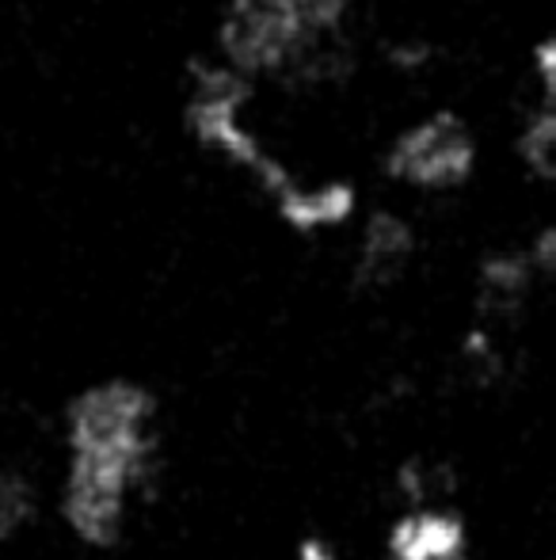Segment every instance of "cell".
Here are the masks:
<instances>
[{
	"mask_svg": "<svg viewBox=\"0 0 556 560\" xmlns=\"http://www.w3.org/2000/svg\"><path fill=\"white\" fill-rule=\"evenodd\" d=\"M61 515L84 546H115L161 462V408L141 382L88 385L66 416Z\"/></svg>",
	"mask_w": 556,
	"mask_h": 560,
	"instance_id": "obj_1",
	"label": "cell"
},
{
	"mask_svg": "<svg viewBox=\"0 0 556 560\" xmlns=\"http://www.w3.org/2000/svg\"><path fill=\"white\" fill-rule=\"evenodd\" d=\"M358 0H225L217 50L252 84L317 89L347 69Z\"/></svg>",
	"mask_w": 556,
	"mask_h": 560,
	"instance_id": "obj_2",
	"label": "cell"
},
{
	"mask_svg": "<svg viewBox=\"0 0 556 560\" xmlns=\"http://www.w3.org/2000/svg\"><path fill=\"white\" fill-rule=\"evenodd\" d=\"M252 92L256 84L225 66L222 58L199 61L191 69V89H187V126L202 149H210L217 161H225L248 184L260 187L275 207V214L286 218L312 179L297 176L252 130V122H248Z\"/></svg>",
	"mask_w": 556,
	"mask_h": 560,
	"instance_id": "obj_3",
	"label": "cell"
},
{
	"mask_svg": "<svg viewBox=\"0 0 556 560\" xmlns=\"http://www.w3.org/2000/svg\"><path fill=\"white\" fill-rule=\"evenodd\" d=\"M481 161L473 126L458 112H430L409 122L386 149V176L416 195H450L465 187Z\"/></svg>",
	"mask_w": 556,
	"mask_h": 560,
	"instance_id": "obj_4",
	"label": "cell"
},
{
	"mask_svg": "<svg viewBox=\"0 0 556 560\" xmlns=\"http://www.w3.org/2000/svg\"><path fill=\"white\" fill-rule=\"evenodd\" d=\"M416 259V229L401 210H374L363 218V229L355 236V259L351 275L358 287L386 290L401 279Z\"/></svg>",
	"mask_w": 556,
	"mask_h": 560,
	"instance_id": "obj_5",
	"label": "cell"
},
{
	"mask_svg": "<svg viewBox=\"0 0 556 560\" xmlns=\"http://www.w3.org/2000/svg\"><path fill=\"white\" fill-rule=\"evenodd\" d=\"M469 523L442 503H412L386 534L389 560H465Z\"/></svg>",
	"mask_w": 556,
	"mask_h": 560,
	"instance_id": "obj_6",
	"label": "cell"
},
{
	"mask_svg": "<svg viewBox=\"0 0 556 560\" xmlns=\"http://www.w3.org/2000/svg\"><path fill=\"white\" fill-rule=\"evenodd\" d=\"M530 73L537 84V107L522 122L519 156L537 179H556V27L537 38L530 54Z\"/></svg>",
	"mask_w": 556,
	"mask_h": 560,
	"instance_id": "obj_7",
	"label": "cell"
},
{
	"mask_svg": "<svg viewBox=\"0 0 556 560\" xmlns=\"http://www.w3.org/2000/svg\"><path fill=\"white\" fill-rule=\"evenodd\" d=\"M537 275L530 267L527 252H496L492 259H484L481 275H476V302L484 313H514L534 290Z\"/></svg>",
	"mask_w": 556,
	"mask_h": 560,
	"instance_id": "obj_8",
	"label": "cell"
},
{
	"mask_svg": "<svg viewBox=\"0 0 556 560\" xmlns=\"http://www.w3.org/2000/svg\"><path fill=\"white\" fill-rule=\"evenodd\" d=\"M35 511V492L27 480L20 477H0V541L15 534Z\"/></svg>",
	"mask_w": 556,
	"mask_h": 560,
	"instance_id": "obj_9",
	"label": "cell"
},
{
	"mask_svg": "<svg viewBox=\"0 0 556 560\" xmlns=\"http://www.w3.org/2000/svg\"><path fill=\"white\" fill-rule=\"evenodd\" d=\"M522 252H527L537 279H556V218L545 229H537L534 241H530Z\"/></svg>",
	"mask_w": 556,
	"mask_h": 560,
	"instance_id": "obj_10",
	"label": "cell"
},
{
	"mask_svg": "<svg viewBox=\"0 0 556 560\" xmlns=\"http://www.w3.org/2000/svg\"><path fill=\"white\" fill-rule=\"evenodd\" d=\"M294 560H340V553H335V546L328 538H305L301 546H297Z\"/></svg>",
	"mask_w": 556,
	"mask_h": 560,
	"instance_id": "obj_11",
	"label": "cell"
}]
</instances>
